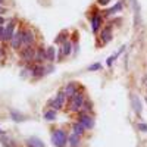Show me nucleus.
Segmentation results:
<instances>
[{
	"label": "nucleus",
	"mask_w": 147,
	"mask_h": 147,
	"mask_svg": "<svg viewBox=\"0 0 147 147\" xmlns=\"http://www.w3.org/2000/svg\"><path fill=\"white\" fill-rule=\"evenodd\" d=\"M100 37H102V41L103 43H109L110 40H112V28H110V27L103 28L102 32H100Z\"/></svg>",
	"instance_id": "9b49d317"
},
{
	"label": "nucleus",
	"mask_w": 147,
	"mask_h": 147,
	"mask_svg": "<svg viewBox=\"0 0 147 147\" xmlns=\"http://www.w3.org/2000/svg\"><path fill=\"white\" fill-rule=\"evenodd\" d=\"M144 82H146V85H147V77H146V78H144Z\"/></svg>",
	"instance_id": "a878e982"
},
{
	"label": "nucleus",
	"mask_w": 147,
	"mask_h": 147,
	"mask_svg": "<svg viewBox=\"0 0 147 147\" xmlns=\"http://www.w3.org/2000/svg\"><path fill=\"white\" fill-rule=\"evenodd\" d=\"M27 144L30 147H44V143L40 140V138H37V137H31L27 140Z\"/></svg>",
	"instance_id": "ddd939ff"
},
{
	"label": "nucleus",
	"mask_w": 147,
	"mask_h": 147,
	"mask_svg": "<svg viewBox=\"0 0 147 147\" xmlns=\"http://www.w3.org/2000/svg\"><path fill=\"white\" fill-rule=\"evenodd\" d=\"M34 56H35V50L32 47H27V49H24L22 53H21V57L25 60V62H31V60H34Z\"/></svg>",
	"instance_id": "6e6552de"
},
{
	"label": "nucleus",
	"mask_w": 147,
	"mask_h": 147,
	"mask_svg": "<svg viewBox=\"0 0 147 147\" xmlns=\"http://www.w3.org/2000/svg\"><path fill=\"white\" fill-rule=\"evenodd\" d=\"M22 34H24V30H18V31H15V34H13V37L10 38V46H12V49H19L21 46H22Z\"/></svg>",
	"instance_id": "423d86ee"
},
{
	"label": "nucleus",
	"mask_w": 147,
	"mask_h": 147,
	"mask_svg": "<svg viewBox=\"0 0 147 147\" xmlns=\"http://www.w3.org/2000/svg\"><path fill=\"white\" fill-rule=\"evenodd\" d=\"M78 122L85 128V129H91L94 127V119L91 115H88V112H80L78 116Z\"/></svg>",
	"instance_id": "20e7f679"
},
{
	"label": "nucleus",
	"mask_w": 147,
	"mask_h": 147,
	"mask_svg": "<svg viewBox=\"0 0 147 147\" xmlns=\"http://www.w3.org/2000/svg\"><path fill=\"white\" fill-rule=\"evenodd\" d=\"M124 50H125V46H122V47L119 49V52H118V53H115L113 56L107 57V66H112V63L115 62V59H116V57H119V55H121L122 52H124Z\"/></svg>",
	"instance_id": "f3484780"
},
{
	"label": "nucleus",
	"mask_w": 147,
	"mask_h": 147,
	"mask_svg": "<svg viewBox=\"0 0 147 147\" xmlns=\"http://www.w3.org/2000/svg\"><path fill=\"white\" fill-rule=\"evenodd\" d=\"M69 53H71V43L65 40V43H63V46H62V55L68 56Z\"/></svg>",
	"instance_id": "412c9836"
},
{
	"label": "nucleus",
	"mask_w": 147,
	"mask_h": 147,
	"mask_svg": "<svg viewBox=\"0 0 147 147\" xmlns=\"http://www.w3.org/2000/svg\"><path fill=\"white\" fill-rule=\"evenodd\" d=\"M10 115H12V118H13L15 121H24V119H25L22 115H19V113H16V112H10Z\"/></svg>",
	"instance_id": "5701e85b"
},
{
	"label": "nucleus",
	"mask_w": 147,
	"mask_h": 147,
	"mask_svg": "<svg viewBox=\"0 0 147 147\" xmlns=\"http://www.w3.org/2000/svg\"><path fill=\"white\" fill-rule=\"evenodd\" d=\"M85 103V97L82 93H77L75 96H72L71 97V100H69V109H71V112H80V110L82 109Z\"/></svg>",
	"instance_id": "f257e3e1"
},
{
	"label": "nucleus",
	"mask_w": 147,
	"mask_h": 147,
	"mask_svg": "<svg viewBox=\"0 0 147 147\" xmlns=\"http://www.w3.org/2000/svg\"><path fill=\"white\" fill-rule=\"evenodd\" d=\"M35 41V35L31 30H24V34H22V46L24 49H27V47H32Z\"/></svg>",
	"instance_id": "39448f33"
},
{
	"label": "nucleus",
	"mask_w": 147,
	"mask_h": 147,
	"mask_svg": "<svg viewBox=\"0 0 147 147\" xmlns=\"http://www.w3.org/2000/svg\"><path fill=\"white\" fill-rule=\"evenodd\" d=\"M132 107H134V110H136V113H137V115L141 113L143 106H141V100L138 99L137 96H132Z\"/></svg>",
	"instance_id": "f8f14e48"
},
{
	"label": "nucleus",
	"mask_w": 147,
	"mask_h": 147,
	"mask_svg": "<svg viewBox=\"0 0 147 147\" xmlns=\"http://www.w3.org/2000/svg\"><path fill=\"white\" fill-rule=\"evenodd\" d=\"M146 102H147V96H146Z\"/></svg>",
	"instance_id": "c85d7f7f"
},
{
	"label": "nucleus",
	"mask_w": 147,
	"mask_h": 147,
	"mask_svg": "<svg viewBox=\"0 0 147 147\" xmlns=\"http://www.w3.org/2000/svg\"><path fill=\"white\" fill-rule=\"evenodd\" d=\"M0 136H3V131L2 129H0Z\"/></svg>",
	"instance_id": "bb28decb"
},
{
	"label": "nucleus",
	"mask_w": 147,
	"mask_h": 147,
	"mask_svg": "<svg viewBox=\"0 0 147 147\" xmlns=\"http://www.w3.org/2000/svg\"><path fill=\"white\" fill-rule=\"evenodd\" d=\"M63 91H65L66 97H69V99H71L72 96H75L78 93V84L77 82H69L66 87L63 88Z\"/></svg>",
	"instance_id": "1a4fd4ad"
},
{
	"label": "nucleus",
	"mask_w": 147,
	"mask_h": 147,
	"mask_svg": "<svg viewBox=\"0 0 147 147\" xmlns=\"http://www.w3.org/2000/svg\"><path fill=\"white\" fill-rule=\"evenodd\" d=\"M46 56H47L49 60H55L56 59V50H55L53 47H49L47 50H46Z\"/></svg>",
	"instance_id": "6ab92c4d"
},
{
	"label": "nucleus",
	"mask_w": 147,
	"mask_h": 147,
	"mask_svg": "<svg viewBox=\"0 0 147 147\" xmlns=\"http://www.w3.org/2000/svg\"><path fill=\"white\" fill-rule=\"evenodd\" d=\"M100 25H102V16L99 13H94L91 16V30L94 32H97V31L100 30Z\"/></svg>",
	"instance_id": "9d476101"
},
{
	"label": "nucleus",
	"mask_w": 147,
	"mask_h": 147,
	"mask_svg": "<svg viewBox=\"0 0 147 147\" xmlns=\"http://www.w3.org/2000/svg\"><path fill=\"white\" fill-rule=\"evenodd\" d=\"M72 131H74V134H77V136H82L85 128L80 124V122H75V124H72Z\"/></svg>",
	"instance_id": "2eb2a0df"
},
{
	"label": "nucleus",
	"mask_w": 147,
	"mask_h": 147,
	"mask_svg": "<svg viewBox=\"0 0 147 147\" xmlns=\"http://www.w3.org/2000/svg\"><path fill=\"white\" fill-rule=\"evenodd\" d=\"M102 68V63H99V62H97V63H93V65H90L87 69L88 71H97V69H100Z\"/></svg>",
	"instance_id": "4be33fe9"
},
{
	"label": "nucleus",
	"mask_w": 147,
	"mask_h": 147,
	"mask_svg": "<svg viewBox=\"0 0 147 147\" xmlns=\"http://www.w3.org/2000/svg\"><path fill=\"white\" fill-rule=\"evenodd\" d=\"M66 94H65V91L62 90V91H59L57 93V96L55 97V99H52L50 102H49V105H50L55 110H57V109H62V106L65 105V102H66Z\"/></svg>",
	"instance_id": "7ed1b4c3"
},
{
	"label": "nucleus",
	"mask_w": 147,
	"mask_h": 147,
	"mask_svg": "<svg viewBox=\"0 0 147 147\" xmlns=\"http://www.w3.org/2000/svg\"><path fill=\"white\" fill-rule=\"evenodd\" d=\"M122 7H124V6H122V2H118L112 9H109L107 12H106V13L107 15H113V13H116V12H119V10H122Z\"/></svg>",
	"instance_id": "a211bd4d"
},
{
	"label": "nucleus",
	"mask_w": 147,
	"mask_h": 147,
	"mask_svg": "<svg viewBox=\"0 0 147 147\" xmlns=\"http://www.w3.org/2000/svg\"><path fill=\"white\" fill-rule=\"evenodd\" d=\"M138 128L143 131V132H147V125L144 124V122L141 121V122H138Z\"/></svg>",
	"instance_id": "b1692460"
},
{
	"label": "nucleus",
	"mask_w": 147,
	"mask_h": 147,
	"mask_svg": "<svg viewBox=\"0 0 147 147\" xmlns=\"http://www.w3.org/2000/svg\"><path fill=\"white\" fill-rule=\"evenodd\" d=\"M52 141L56 147H65L68 143V134L63 129H55L52 134Z\"/></svg>",
	"instance_id": "f03ea898"
},
{
	"label": "nucleus",
	"mask_w": 147,
	"mask_h": 147,
	"mask_svg": "<svg viewBox=\"0 0 147 147\" xmlns=\"http://www.w3.org/2000/svg\"><path fill=\"white\" fill-rule=\"evenodd\" d=\"M109 2H110V0H99V5H100V6H106Z\"/></svg>",
	"instance_id": "393cba45"
},
{
	"label": "nucleus",
	"mask_w": 147,
	"mask_h": 147,
	"mask_svg": "<svg viewBox=\"0 0 147 147\" xmlns=\"http://www.w3.org/2000/svg\"><path fill=\"white\" fill-rule=\"evenodd\" d=\"M44 59H47L44 49H38V50H35V56H34V60H35V62L40 63V62H43Z\"/></svg>",
	"instance_id": "4468645a"
},
{
	"label": "nucleus",
	"mask_w": 147,
	"mask_h": 147,
	"mask_svg": "<svg viewBox=\"0 0 147 147\" xmlns=\"http://www.w3.org/2000/svg\"><path fill=\"white\" fill-rule=\"evenodd\" d=\"M2 3H3V0H0V5H2Z\"/></svg>",
	"instance_id": "cd10ccee"
},
{
	"label": "nucleus",
	"mask_w": 147,
	"mask_h": 147,
	"mask_svg": "<svg viewBox=\"0 0 147 147\" xmlns=\"http://www.w3.org/2000/svg\"><path fill=\"white\" fill-rule=\"evenodd\" d=\"M44 118H46L47 121H55V119H56V110H55V109L47 110V112L44 113Z\"/></svg>",
	"instance_id": "aec40b11"
},
{
	"label": "nucleus",
	"mask_w": 147,
	"mask_h": 147,
	"mask_svg": "<svg viewBox=\"0 0 147 147\" xmlns=\"http://www.w3.org/2000/svg\"><path fill=\"white\" fill-rule=\"evenodd\" d=\"M13 34H15V21L10 19V21L7 22V25L5 27V37H3V41L10 40L12 37H13Z\"/></svg>",
	"instance_id": "0eeeda50"
},
{
	"label": "nucleus",
	"mask_w": 147,
	"mask_h": 147,
	"mask_svg": "<svg viewBox=\"0 0 147 147\" xmlns=\"http://www.w3.org/2000/svg\"><path fill=\"white\" fill-rule=\"evenodd\" d=\"M68 140H69V144H71V147H78L80 146V136H77V134H71V136L68 137Z\"/></svg>",
	"instance_id": "dca6fc26"
}]
</instances>
